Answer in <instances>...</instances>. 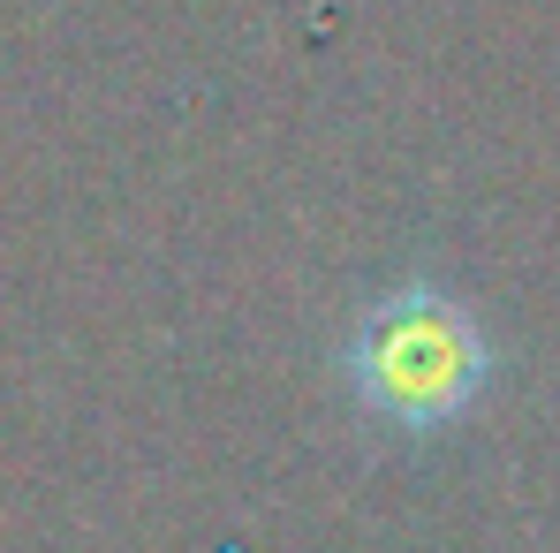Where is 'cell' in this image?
I'll use <instances>...</instances> for the list:
<instances>
[{"label": "cell", "mask_w": 560, "mask_h": 553, "mask_svg": "<svg viewBox=\"0 0 560 553\" xmlns=\"http://www.w3.org/2000/svg\"><path fill=\"white\" fill-rule=\"evenodd\" d=\"M341 371L372 425L401 433V440H432L492 394L500 349L447 280L417 274L394 280L378 303H364V319L349 326Z\"/></svg>", "instance_id": "1"}]
</instances>
